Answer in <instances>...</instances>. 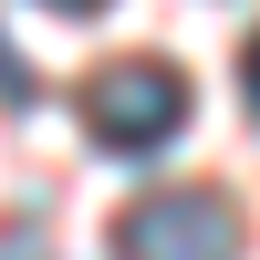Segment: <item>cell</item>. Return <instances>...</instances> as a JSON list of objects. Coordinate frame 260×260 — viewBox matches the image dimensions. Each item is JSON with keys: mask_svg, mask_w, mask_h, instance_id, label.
<instances>
[{"mask_svg": "<svg viewBox=\"0 0 260 260\" xmlns=\"http://www.w3.org/2000/svg\"><path fill=\"white\" fill-rule=\"evenodd\" d=\"M83 125H94L115 156H156V146L187 125V73H177V62H156V52L104 62L94 94H83Z\"/></svg>", "mask_w": 260, "mask_h": 260, "instance_id": "6da1fadb", "label": "cell"}, {"mask_svg": "<svg viewBox=\"0 0 260 260\" xmlns=\"http://www.w3.org/2000/svg\"><path fill=\"white\" fill-rule=\"evenodd\" d=\"M115 260H240V208L219 187H156L115 219Z\"/></svg>", "mask_w": 260, "mask_h": 260, "instance_id": "7a4b0ae2", "label": "cell"}, {"mask_svg": "<svg viewBox=\"0 0 260 260\" xmlns=\"http://www.w3.org/2000/svg\"><path fill=\"white\" fill-rule=\"evenodd\" d=\"M240 104L260 115V31H250V52H240Z\"/></svg>", "mask_w": 260, "mask_h": 260, "instance_id": "3957f363", "label": "cell"}, {"mask_svg": "<svg viewBox=\"0 0 260 260\" xmlns=\"http://www.w3.org/2000/svg\"><path fill=\"white\" fill-rule=\"evenodd\" d=\"M0 94H11V104L31 94V73H21V62H11V42H0Z\"/></svg>", "mask_w": 260, "mask_h": 260, "instance_id": "277c9868", "label": "cell"}, {"mask_svg": "<svg viewBox=\"0 0 260 260\" xmlns=\"http://www.w3.org/2000/svg\"><path fill=\"white\" fill-rule=\"evenodd\" d=\"M52 11H73V21H83V11H104V0H52Z\"/></svg>", "mask_w": 260, "mask_h": 260, "instance_id": "5b68a950", "label": "cell"}]
</instances>
